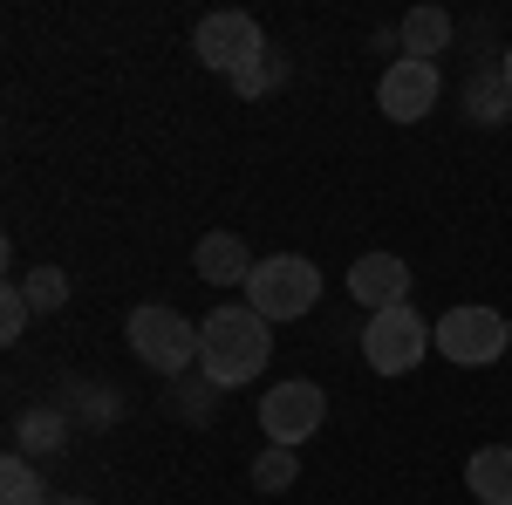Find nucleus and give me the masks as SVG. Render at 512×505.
Returning <instances> with one entry per match:
<instances>
[{
    "label": "nucleus",
    "instance_id": "obj_1",
    "mask_svg": "<svg viewBox=\"0 0 512 505\" xmlns=\"http://www.w3.org/2000/svg\"><path fill=\"white\" fill-rule=\"evenodd\" d=\"M267 362H274V328L246 308V301H233V308H219V314L198 321V369H205L212 389L260 383Z\"/></svg>",
    "mask_w": 512,
    "mask_h": 505
},
{
    "label": "nucleus",
    "instance_id": "obj_2",
    "mask_svg": "<svg viewBox=\"0 0 512 505\" xmlns=\"http://www.w3.org/2000/svg\"><path fill=\"white\" fill-rule=\"evenodd\" d=\"M315 301H321V273L301 253H274L246 280V308L260 321H301V314H315Z\"/></svg>",
    "mask_w": 512,
    "mask_h": 505
},
{
    "label": "nucleus",
    "instance_id": "obj_3",
    "mask_svg": "<svg viewBox=\"0 0 512 505\" xmlns=\"http://www.w3.org/2000/svg\"><path fill=\"white\" fill-rule=\"evenodd\" d=\"M130 355L158 376H185L198 362V321L178 308H130Z\"/></svg>",
    "mask_w": 512,
    "mask_h": 505
},
{
    "label": "nucleus",
    "instance_id": "obj_4",
    "mask_svg": "<svg viewBox=\"0 0 512 505\" xmlns=\"http://www.w3.org/2000/svg\"><path fill=\"white\" fill-rule=\"evenodd\" d=\"M424 349H437V335H431V321L410 308V301L369 314V328H362V355H369L376 376H410V369L424 362Z\"/></svg>",
    "mask_w": 512,
    "mask_h": 505
},
{
    "label": "nucleus",
    "instance_id": "obj_5",
    "mask_svg": "<svg viewBox=\"0 0 512 505\" xmlns=\"http://www.w3.org/2000/svg\"><path fill=\"white\" fill-rule=\"evenodd\" d=\"M431 335H437V355H444V362H458V369H485V362H499V355L512 349L506 314H492V308H451V314H437Z\"/></svg>",
    "mask_w": 512,
    "mask_h": 505
},
{
    "label": "nucleus",
    "instance_id": "obj_6",
    "mask_svg": "<svg viewBox=\"0 0 512 505\" xmlns=\"http://www.w3.org/2000/svg\"><path fill=\"white\" fill-rule=\"evenodd\" d=\"M321 424H328V396H321V383H308V376L274 383L260 396V430H267L274 444H287V451H301Z\"/></svg>",
    "mask_w": 512,
    "mask_h": 505
},
{
    "label": "nucleus",
    "instance_id": "obj_7",
    "mask_svg": "<svg viewBox=\"0 0 512 505\" xmlns=\"http://www.w3.org/2000/svg\"><path fill=\"white\" fill-rule=\"evenodd\" d=\"M192 48H198V62L205 69H219V76L233 82L260 48H267V35H260V21L253 14H239V7H219V14H205L192 28Z\"/></svg>",
    "mask_w": 512,
    "mask_h": 505
},
{
    "label": "nucleus",
    "instance_id": "obj_8",
    "mask_svg": "<svg viewBox=\"0 0 512 505\" xmlns=\"http://www.w3.org/2000/svg\"><path fill=\"white\" fill-rule=\"evenodd\" d=\"M437 96H444V76H437V62H410V55H396L383 82H376V110L390 123H417L437 110Z\"/></svg>",
    "mask_w": 512,
    "mask_h": 505
},
{
    "label": "nucleus",
    "instance_id": "obj_9",
    "mask_svg": "<svg viewBox=\"0 0 512 505\" xmlns=\"http://www.w3.org/2000/svg\"><path fill=\"white\" fill-rule=\"evenodd\" d=\"M349 294H355L369 314L403 308V301H410V267H403L396 253H362V260L349 267Z\"/></svg>",
    "mask_w": 512,
    "mask_h": 505
},
{
    "label": "nucleus",
    "instance_id": "obj_10",
    "mask_svg": "<svg viewBox=\"0 0 512 505\" xmlns=\"http://www.w3.org/2000/svg\"><path fill=\"white\" fill-rule=\"evenodd\" d=\"M192 267H198V280H212V287H246L260 260L246 253V239H239V233H205V239H198V253H192Z\"/></svg>",
    "mask_w": 512,
    "mask_h": 505
},
{
    "label": "nucleus",
    "instance_id": "obj_11",
    "mask_svg": "<svg viewBox=\"0 0 512 505\" xmlns=\"http://www.w3.org/2000/svg\"><path fill=\"white\" fill-rule=\"evenodd\" d=\"M465 485H472L478 505H512V444H485V451H472Z\"/></svg>",
    "mask_w": 512,
    "mask_h": 505
},
{
    "label": "nucleus",
    "instance_id": "obj_12",
    "mask_svg": "<svg viewBox=\"0 0 512 505\" xmlns=\"http://www.w3.org/2000/svg\"><path fill=\"white\" fill-rule=\"evenodd\" d=\"M396 35H403V55H410V62H437V55L451 48L458 28H451V14H444V7H410Z\"/></svg>",
    "mask_w": 512,
    "mask_h": 505
},
{
    "label": "nucleus",
    "instance_id": "obj_13",
    "mask_svg": "<svg viewBox=\"0 0 512 505\" xmlns=\"http://www.w3.org/2000/svg\"><path fill=\"white\" fill-rule=\"evenodd\" d=\"M14 444H21V458H48V451H62L69 444V417L62 410H28L21 424H14Z\"/></svg>",
    "mask_w": 512,
    "mask_h": 505
},
{
    "label": "nucleus",
    "instance_id": "obj_14",
    "mask_svg": "<svg viewBox=\"0 0 512 505\" xmlns=\"http://www.w3.org/2000/svg\"><path fill=\"white\" fill-rule=\"evenodd\" d=\"M0 505H48V499H41V471H35V458L7 451V465H0Z\"/></svg>",
    "mask_w": 512,
    "mask_h": 505
},
{
    "label": "nucleus",
    "instance_id": "obj_15",
    "mask_svg": "<svg viewBox=\"0 0 512 505\" xmlns=\"http://www.w3.org/2000/svg\"><path fill=\"white\" fill-rule=\"evenodd\" d=\"M465 103H472V117H478V123H506V117H512V89H506V76H499V69H492V76H472Z\"/></svg>",
    "mask_w": 512,
    "mask_h": 505
},
{
    "label": "nucleus",
    "instance_id": "obj_16",
    "mask_svg": "<svg viewBox=\"0 0 512 505\" xmlns=\"http://www.w3.org/2000/svg\"><path fill=\"white\" fill-rule=\"evenodd\" d=\"M21 294H28V308H35V314H55L62 301H69V273H62V267L21 273Z\"/></svg>",
    "mask_w": 512,
    "mask_h": 505
},
{
    "label": "nucleus",
    "instance_id": "obj_17",
    "mask_svg": "<svg viewBox=\"0 0 512 505\" xmlns=\"http://www.w3.org/2000/svg\"><path fill=\"white\" fill-rule=\"evenodd\" d=\"M294 478H301V458H294L287 444H267V451L253 458V485H260V492H287Z\"/></svg>",
    "mask_w": 512,
    "mask_h": 505
},
{
    "label": "nucleus",
    "instance_id": "obj_18",
    "mask_svg": "<svg viewBox=\"0 0 512 505\" xmlns=\"http://www.w3.org/2000/svg\"><path fill=\"white\" fill-rule=\"evenodd\" d=\"M280 82H287V62H280L274 48H260V55H253V62L233 76V89H239V96H274Z\"/></svg>",
    "mask_w": 512,
    "mask_h": 505
},
{
    "label": "nucleus",
    "instance_id": "obj_19",
    "mask_svg": "<svg viewBox=\"0 0 512 505\" xmlns=\"http://www.w3.org/2000/svg\"><path fill=\"white\" fill-rule=\"evenodd\" d=\"M28 321H35V308H28L21 280H7V294H0V342H21V335H28Z\"/></svg>",
    "mask_w": 512,
    "mask_h": 505
},
{
    "label": "nucleus",
    "instance_id": "obj_20",
    "mask_svg": "<svg viewBox=\"0 0 512 505\" xmlns=\"http://www.w3.org/2000/svg\"><path fill=\"white\" fill-rule=\"evenodd\" d=\"M499 76H506V89H512V48H506V55H499Z\"/></svg>",
    "mask_w": 512,
    "mask_h": 505
},
{
    "label": "nucleus",
    "instance_id": "obj_21",
    "mask_svg": "<svg viewBox=\"0 0 512 505\" xmlns=\"http://www.w3.org/2000/svg\"><path fill=\"white\" fill-rule=\"evenodd\" d=\"M48 505H89V499H48Z\"/></svg>",
    "mask_w": 512,
    "mask_h": 505
}]
</instances>
